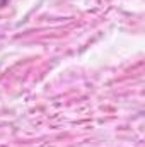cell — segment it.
<instances>
[{
  "label": "cell",
  "mask_w": 145,
  "mask_h": 147,
  "mask_svg": "<svg viewBox=\"0 0 145 147\" xmlns=\"http://www.w3.org/2000/svg\"><path fill=\"white\" fill-rule=\"evenodd\" d=\"M7 3H9V0H0V9H2V7H5Z\"/></svg>",
  "instance_id": "6da1fadb"
}]
</instances>
